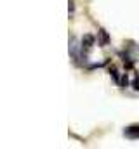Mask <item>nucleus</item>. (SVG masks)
Wrapping results in <instances>:
<instances>
[{"label":"nucleus","instance_id":"obj_1","mask_svg":"<svg viewBox=\"0 0 139 149\" xmlns=\"http://www.w3.org/2000/svg\"><path fill=\"white\" fill-rule=\"evenodd\" d=\"M124 134L131 139H139V125H134V127H127L124 130Z\"/></svg>","mask_w":139,"mask_h":149},{"label":"nucleus","instance_id":"obj_2","mask_svg":"<svg viewBox=\"0 0 139 149\" xmlns=\"http://www.w3.org/2000/svg\"><path fill=\"white\" fill-rule=\"evenodd\" d=\"M94 42H96V38L92 37V35H84V38H82V47L91 49L94 45Z\"/></svg>","mask_w":139,"mask_h":149},{"label":"nucleus","instance_id":"obj_3","mask_svg":"<svg viewBox=\"0 0 139 149\" xmlns=\"http://www.w3.org/2000/svg\"><path fill=\"white\" fill-rule=\"evenodd\" d=\"M98 35H99V45H108L110 43V37H108V33L104 31V30H99L98 31Z\"/></svg>","mask_w":139,"mask_h":149},{"label":"nucleus","instance_id":"obj_4","mask_svg":"<svg viewBox=\"0 0 139 149\" xmlns=\"http://www.w3.org/2000/svg\"><path fill=\"white\" fill-rule=\"evenodd\" d=\"M110 73H111V76H113V80H115V81H120V76H118V71H117L115 68H110Z\"/></svg>","mask_w":139,"mask_h":149},{"label":"nucleus","instance_id":"obj_5","mask_svg":"<svg viewBox=\"0 0 139 149\" xmlns=\"http://www.w3.org/2000/svg\"><path fill=\"white\" fill-rule=\"evenodd\" d=\"M120 85L125 88V87H129V78H127V74H124L122 78H120Z\"/></svg>","mask_w":139,"mask_h":149},{"label":"nucleus","instance_id":"obj_6","mask_svg":"<svg viewBox=\"0 0 139 149\" xmlns=\"http://www.w3.org/2000/svg\"><path fill=\"white\" fill-rule=\"evenodd\" d=\"M132 88H134V90H139V78L138 76L132 80Z\"/></svg>","mask_w":139,"mask_h":149}]
</instances>
